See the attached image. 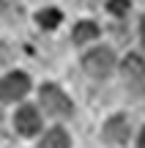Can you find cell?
I'll use <instances>...</instances> for the list:
<instances>
[{
  "mask_svg": "<svg viewBox=\"0 0 145 148\" xmlns=\"http://www.w3.org/2000/svg\"><path fill=\"white\" fill-rule=\"evenodd\" d=\"M82 66H85V71L91 74V77L104 79L115 69V55H112V49H107V47L91 49V52H85V58H82Z\"/></svg>",
  "mask_w": 145,
  "mask_h": 148,
  "instance_id": "1",
  "label": "cell"
},
{
  "mask_svg": "<svg viewBox=\"0 0 145 148\" xmlns=\"http://www.w3.org/2000/svg\"><path fill=\"white\" fill-rule=\"evenodd\" d=\"M41 104L49 115H58V118L71 115V101L58 85H44L41 88Z\"/></svg>",
  "mask_w": 145,
  "mask_h": 148,
  "instance_id": "2",
  "label": "cell"
},
{
  "mask_svg": "<svg viewBox=\"0 0 145 148\" xmlns=\"http://www.w3.org/2000/svg\"><path fill=\"white\" fill-rule=\"evenodd\" d=\"M27 88H30V79H27V74H22V71L5 74V77L0 79V99H3V101L22 99V96L27 93Z\"/></svg>",
  "mask_w": 145,
  "mask_h": 148,
  "instance_id": "3",
  "label": "cell"
},
{
  "mask_svg": "<svg viewBox=\"0 0 145 148\" xmlns=\"http://www.w3.org/2000/svg\"><path fill=\"white\" fill-rule=\"evenodd\" d=\"M104 137L110 143H126L129 140V121L123 115H112L107 123H104Z\"/></svg>",
  "mask_w": 145,
  "mask_h": 148,
  "instance_id": "4",
  "label": "cell"
},
{
  "mask_svg": "<svg viewBox=\"0 0 145 148\" xmlns=\"http://www.w3.org/2000/svg\"><path fill=\"white\" fill-rule=\"evenodd\" d=\"M14 123H16V129H19L22 134H36L38 129H41V118H38L36 107H22V110L16 112Z\"/></svg>",
  "mask_w": 145,
  "mask_h": 148,
  "instance_id": "5",
  "label": "cell"
},
{
  "mask_svg": "<svg viewBox=\"0 0 145 148\" xmlns=\"http://www.w3.org/2000/svg\"><path fill=\"white\" fill-rule=\"evenodd\" d=\"M123 74L131 79V82H137V79H145V60L140 58V55H126L123 60Z\"/></svg>",
  "mask_w": 145,
  "mask_h": 148,
  "instance_id": "6",
  "label": "cell"
},
{
  "mask_svg": "<svg viewBox=\"0 0 145 148\" xmlns=\"http://www.w3.org/2000/svg\"><path fill=\"white\" fill-rule=\"evenodd\" d=\"M96 36H99V25H96V22H77V25H74V41L77 44L93 41Z\"/></svg>",
  "mask_w": 145,
  "mask_h": 148,
  "instance_id": "7",
  "label": "cell"
},
{
  "mask_svg": "<svg viewBox=\"0 0 145 148\" xmlns=\"http://www.w3.org/2000/svg\"><path fill=\"white\" fill-rule=\"evenodd\" d=\"M41 148H69V134L63 129H49L41 140Z\"/></svg>",
  "mask_w": 145,
  "mask_h": 148,
  "instance_id": "8",
  "label": "cell"
},
{
  "mask_svg": "<svg viewBox=\"0 0 145 148\" xmlns=\"http://www.w3.org/2000/svg\"><path fill=\"white\" fill-rule=\"evenodd\" d=\"M60 19H63V16H60L58 8H41V11L36 14V22L44 27V30H52V27H58Z\"/></svg>",
  "mask_w": 145,
  "mask_h": 148,
  "instance_id": "9",
  "label": "cell"
},
{
  "mask_svg": "<svg viewBox=\"0 0 145 148\" xmlns=\"http://www.w3.org/2000/svg\"><path fill=\"white\" fill-rule=\"evenodd\" d=\"M129 5H131V0H110V3H107V8H110V14L123 16L126 11H129Z\"/></svg>",
  "mask_w": 145,
  "mask_h": 148,
  "instance_id": "10",
  "label": "cell"
},
{
  "mask_svg": "<svg viewBox=\"0 0 145 148\" xmlns=\"http://www.w3.org/2000/svg\"><path fill=\"white\" fill-rule=\"evenodd\" d=\"M140 38H142V44H145V16L140 19Z\"/></svg>",
  "mask_w": 145,
  "mask_h": 148,
  "instance_id": "11",
  "label": "cell"
},
{
  "mask_svg": "<svg viewBox=\"0 0 145 148\" xmlns=\"http://www.w3.org/2000/svg\"><path fill=\"white\" fill-rule=\"evenodd\" d=\"M137 148H145V129L140 132V143H137Z\"/></svg>",
  "mask_w": 145,
  "mask_h": 148,
  "instance_id": "12",
  "label": "cell"
},
{
  "mask_svg": "<svg viewBox=\"0 0 145 148\" xmlns=\"http://www.w3.org/2000/svg\"><path fill=\"white\" fill-rule=\"evenodd\" d=\"M3 8H5V0H0V11H3Z\"/></svg>",
  "mask_w": 145,
  "mask_h": 148,
  "instance_id": "13",
  "label": "cell"
}]
</instances>
